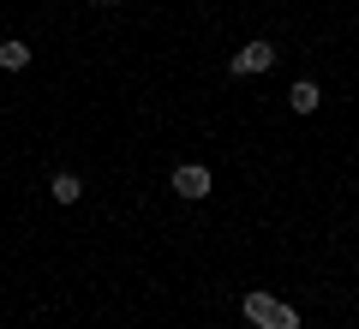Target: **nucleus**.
Returning <instances> with one entry per match:
<instances>
[{
    "label": "nucleus",
    "instance_id": "0eeeda50",
    "mask_svg": "<svg viewBox=\"0 0 359 329\" xmlns=\"http://www.w3.org/2000/svg\"><path fill=\"white\" fill-rule=\"evenodd\" d=\"M96 6H114V0H96Z\"/></svg>",
    "mask_w": 359,
    "mask_h": 329
},
{
    "label": "nucleus",
    "instance_id": "f03ea898",
    "mask_svg": "<svg viewBox=\"0 0 359 329\" xmlns=\"http://www.w3.org/2000/svg\"><path fill=\"white\" fill-rule=\"evenodd\" d=\"M276 66V48L269 42H245V48H233V60H228V72H240V78H252V72H269Z\"/></svg>",
    "mask_w": 359,
    "mask_h": 329
},
{
    "label": "nucleus",
    "instance_id": "7ed1b4c3",
    "mask_svg": "<svg viewBox=\"0 0 359 329\" xmlns=\"http://www.w3.org/2000/svg\"><path fill=\"white\" fill-rule=\"evenodd\" d=\"M174 192H180V198H210V168L204 162H186V168H174Z\"/></svg>",
    "mask_w": 359,
    "mask_h": 329
},
{
    "label": "nucleus",
    "instance_id": "39448f33",
    "mask_svg": "<svg viewBox=\"0 0 359 329\" xmlns=\"http://www.w3.org/2000/svg\"><path fill=\"white\" fill-rule=\"evenodd\" d=\"M25 66H30V42H0V72H25Z\"/></svg>",
    "mask_w": 359,
    "mask_h": 329
},
{
    "label": "nucleus",
    "instance_id": "20e7f679",
    "mask_svg": "<svg viewBox=\"0 0 359 329\" xmlns=\"http://www.w3.org/2000/svg\"><path fill=\"white\" fill-rule=\"evenodd\" d=\"M318 102H323V90L311 84V78H299V84L287 90V108H294V114H318Z\"/></svg>",
    "mask_w": 359,
    "mask_h": 329
},
{
    "label": "nucleus",
    "instance_id": "f257e3e1",
    "mask_svg": "<svg viewBox=\"0 0 359 329\" xmlns=\"http://www.w3.org/2000/svg\"><path fill=\"white\" fill-rule=\"evenodd\" d=\"M240 311H245V323H252V329H299V311L287 300H276V293H264V288L245 293Z\"/></svg>",
    "mask_w": 359,
    "mask_h": 329
},
{
    "label": "nucleus",
    "instance_id": "423d86ee",
    "mask_svg": "<svg viewBox=\"0 0 359 329\" xmlns=\"http://www.w3.org/2000/svg\"><path fill=\"white\" fill-rule=\"evenodd\" d=\"M48 192H54V203H78V198H84V180H78V174H54Z\"/></svg>",
    "mask_w": 359,
    "mask_h": 329
}]
</instances>
